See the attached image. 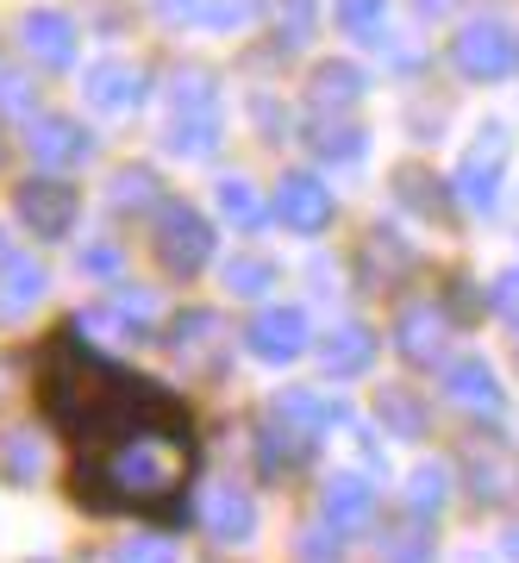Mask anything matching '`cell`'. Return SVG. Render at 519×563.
Listing matches in <instances>:
<instances>
[{"instance_id":"cell-6","label":"cell","mask_w":519,"mask_h":563,"mask_svg":"<svg viewBox=\"0 0 519 563\" xmlns=\"http://www.w3.org/2000/svg\"><path fill=\"white\" fill-rule=\"evenodd\" d=\"M281 213H288L295 225H320L325 220V188L307 181V176H295L288 188H281Z\"/></svg>"},{"instance_id":"cell-5","label":"cell","mask_w":519,"mask_h":563,"mask_svg":"<svg viewBox=\"0 0 519 563\" xmlns=\"http://www.w3.org/2000/svg\"><path fill=\"white\" fill-rule=\"evenodd\" d=\"M88 95H95L100 107L139 101V69H125V63H95V69H88Z\"/></svg>"},{"instance_id":"cell-1","label":"cell","mask_w":519,"mask_h":563,"mask_svg":"<svg viewBox=\"0 0 519 563\" xmlns=\"http://www.w3.org/2000/svg\"><path fill=\"white\" fill-rule=\"evenodd\" d=\"M507 157H514V139H507V125L488 120L476 132V144L463 151V169H457V188H463V201L470 207H488L500 201V181H507Z\"/></svg>"},{"instance_id":"cell-9","label":"cell","mask_w":519,"mask_h":563,"mask_svg":"<svg viewBox=\"0 0 519 563\" xmlns=\"http://www.w3.org/2000/svg\"><path fill=\"white\" fill-rule=\"evenodd\" d=\"M382 13H388V0H339V20L351 25V32H376Z\"/></svg>"},{"instance_id":"cell-8","label":"cell","mask_w":519,"mask_h":563,"mask_svg":"<svg viewBox=\"0 0 519 563\" xmlns=\"http://www.w3.org/2000/svg\"><path fill=\"white\" fill-rule=\"evenodd\" d=\"M357 88H363V76L351 69V63H325L320 69V95L325 101H357Z\"/></svg>"},{"instance_id":"cell-12","label":"cell","mask_w":519,"mask_h":563,"mask_svg":"<svg viewBox=\"0 0 519 563\" xmlns=\"http://www.w3.org/2000/svg\"><path fill=\"white\" fill-rule=\"evenodd\" d=\"M495 307L519 325V269H500V282H495Z\"/></svg>"},{"instance_id":"cell-11","label":"cell","mask_w":519,"mask_h":563,"mask_svg":"<svg viewBox=\"0 0 519 563\" xmlns=\"http://www.w3.org/2000/svg\"><path fill=\"white\" fill-rule=\"evenodd\" d=\"M38 151H44V157H76V151H81L76 125H57V120H51V125H44V139H38Z\"/></svg>"},{"instance_id":"cell-3","label":"cell","mask_w":519,"mask_h":563,"mask_svg":"<svg viewBox=\"0 0 519 563\" xmlns=\"http://www.w3.org/2000/svg\"><path fill=\"white\" fill-rule=\"evenodd\" d=\"M444 383H451V395H457L463 407L500 413V383H495V369H488L482 357H457V363H451V376H444Z\"/></svg>"},{"instance_id":"cell-2","label":"cell","mask_w":519,"mask_h":563,"mask_svg":"<svg viewBox=\"0 0 519 563\" xmlns=\"http://www.w3.org/2000/svg\"><path fill=\"white\" fill-rule=\"evenodd\" d=\"M457 69L476 76V81L507 76V69H514V32H507L500 20H470L463 38H457Z\"/></svg>"},{"instance_id":"cell-13","label":"cell","mask_w":519,"mask_h":563,"mask_svg":"<svg viewBox=\"0 0 519 563\" xmlns=\"http://www.w3.org/2000/svg\"><path fill=\"white\" fill-rule=\"evenodd\" d=\"M507 558H514V563H519V532H507Z\"/></svg>"},{"instance_id":"cell-10","label":"cell","mask_w":519,"mask_h":563,"mask_svg":"<svg viewBox=\"0 0 519 563\" xmlns=\"http://www.w3.org/2000/svg\"><path fill=\"white\" fill-rule=\"evenodd\" d=\"M295 339H300V320H295V313H281V320L263 325V351H269V357H276V351L288 357V351H295Z\"/></svg>"},{"instance_id":"cell-4","label":"cell","mask_w":519,"mask_h":563,"mask_svg":"<svg viewBox=\"0 0 519 563\" xmlns=\"http://www.w3.org/2000/svg\"><path fill=\"white\" fill-rule=\"evenodd\" d=\"M25 51L38 63H69L76 57V32H69L63 13H32V20H25Z\"/></svg>"},{"instance_id":"cell-7","label":"cell","mask_w":519,"mask_h":563,"mask_svg":"<svg viewBox=\"0 0 519 563\" xmlns=\"http://www.w3.org/2000/svg\"><path fill=\"white\" fill-rule=\"evenodd\" d=\"M25 220H38L57 232L63 220H69V188H57V181H38V188H25Z\"/></svg>"}]
</instances>
